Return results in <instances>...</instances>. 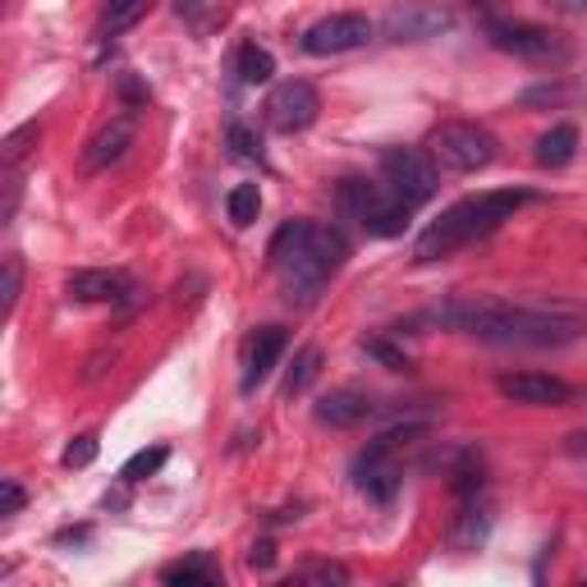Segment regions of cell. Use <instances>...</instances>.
Returning a JSON list of instances; mask_svg holds the SVG:
<instances>
[{"mask_svg": "<svg viewBox=\"0 0 587 587\" xmlns=\"http://www.w3.org/2000/svg\"><path fill=\"white\" fill-rule=\"evenodd\" d=\"M437 322L486 339V345H533V349H551V345H569L583 335V322L560 313V307H514L496 294H454L437 307Z\"/></svg>", "mask_w": 587, "mask_h": 587, "instance_id": "1", "label": "cell"}, {"mask_svg": "<svg viewBox=\"0 0 587 587\" xmlns=\"http://www.w3.org/2000/svg\"><path fill=\"white\" fill-rule=\"evenodd\" d=\"M271 271L281 281L285 303L294 307H313L326 281L339 271V262L349 258V243L335 226L322 221H285L281 234L271 239Z\"/></svg>", "mask_w": 587, "mask_h": 587, "instance_id": "2", "label": "cell"}, {"mask_svg": "<svg viewBox=\"0 0 587 587\" xmlns=\"http://www.w3.org/2000/svg\"><path fill=\"white\" fill-rule=\"evenodd\" d=\"M523 202H533L528 189H491V193H478V198H463V202L446 207L437 221L418 234L413 262H441L454 249H463V243L486 239L491 230H501V221H510Z\"/></svg>", "mask_w": 587, "mask_h": 587, "instance_id": "3", "label": "cell"}, {"mask_svg": "<svg viewBox=\"0 0 587 587\" xmlns=\"http://www.w3.org/2000/svg\"><path fill=\"white\" fill-rule=\"evenodd\" d=\"M418 437H427V427L422 422H405V427H390V431H381L377 441H367V450L354 459V486L363 491L367 501H395V491H399V482H405V469H399V450H405L409 441H418Z\"/></svg>", "mask_w": 587, "mask_h": 587, "instance_id": "4", "label": "cell"}, {"mask_svg": "<svg viewBox=\"0 0 587 587\" xmlns=\"http://www.w3.org/2000/svg\"><path fill=\"white\" fill-rule=\"evenodd\" d=\"M339 198V211L349 216V221H358L373 239H395V234H405L409 230V216L413 207L390 193L386 184H373V179H345L335 189Z\"/></svg>", "mask_w": 587, "mask_h": 587, "instance_id": "5", "label": "cell"}, {"mask_svg": "<svg viewBox=\"0 0 587 587\" xmlns=\"http://www.w3.org/2000/svg\"><path fill=\"white\" fill-rule=\"evenodd\" d=\"M427 151H431L437 166H446L454 175H473V170H486L501 157V143L486 125H473V119H446V125L431 129Z\"/></svg>", "mask_w": 587, "mask_h": 587, "instance_id": "6", "label": "cell"}, {"mask_svg": "<svg viewBox=\"0 0 587 587\" xmlns=\"http://www.w3.org/2000/svg\"><path fill=\"white\" fill-rule=\"evenodd\" d=\"M381 179H386V189L399 193L409 207L431 202L441 189V170L431 161V151H422V147H381Z\"/></svg>", "mask_w": 587, "mask_h": 587, "instance_id": "7", "label": "cell"}, {"mask_svg": "<svg viewBox=\"0 0 587 587\" xmlns=\"http://www.w3.org/2000/svg\"><path fill=\"white\" fill-rule=\"evenodd\" d=\"M454 28V10L446 6V0H395V6L386 10L381 19V33L399 46H418V42H431Z\"/></svg>", "mask_w": 587, "mask_h": 587, "instance_id": "8", "label": "cell"}, {"mask_svg": "<svg viewBox=\"0 0 587 587\" xmlns=\"http://www.w3.org/2000/svg\"><path fill=\"white\" fill-rule=\"evenodd\" d=\"M317 115H322V97H317V87L307 83V78L275 83L266 92V102H262V119H266L275 134H303V129H313Z\"/></svg>", "mask_w": 587, "mask_h": 587, "instance_id": "9", "label": "cell"}, {"mask_svg": "<svg viewBox=\"0 0 587 587\" xmlns=\"http://www.w3.org/2000/svg\"><path fill=\"white\" fill-rule=\"evenodd\" d=\"M486 38H491V46H496V51L518 55V60H533V65H551V60L569 55V42L560 33H551V28H537V23H501V19H491Z\"/></svg>", "mask_w": 587, "mask_h": 587, "instance_id": "10", "label": "cell"}, {"mask_svg": "<svg viewBox=\"0 0 587 587\" xmlns=\"http://www.w3.org/2000/svg\"><path fill=\"white\" fill-rule=\"evenodd\" d=\"M367 38H373V19L345 10V14H326L307 28L303 51L307 55H345V51H358Z\"/></svg>", "mask_w": 587, "mask_h": 587, "instance_id": "11", "label": "cell"}, {"mask_svg": "<svg viewBox=\"0 0 587 587\" xmlns=\"http://www.w3.org/2000/svg\"><path fill=\"white\" fill-rule=\"evenodd\" d=\"M496 390L510 399V405H533V409H555V405H569L574 386L560 377H546V373H510L496 381Z\"/></svg>", "mask_w": 587, "mask_h": 587, "instance_id": "12", "label": "cell"}, {"mask_svg": "<svg viewBox=\"0 0 587 587\" xmlns=\"http://www.w3.org/2000/svg\"><path fill=\"white\" fill-rule=\"evenodd\" d=\"M134 294L129 271H106V266H87L74 271L65 281V298L70 303H125Z\"/></svg>", "mask_w": 587, "mask_h": 587, "instance_id": "13", "label": "cell"}, {"mask_svg": "<svg viewBox=\"0 0 587 587\" xmlns=\"http://www.w3.org/2000/svg\"><path fill=\"white\" fill-rule=\"evenodd\" d=\"M285 349H290L285 326H258L249 335V345H243V390H258L275 373V363H281Z\"/></svg>", "mask_w": 587, "mask_h": 587, "instance_id": "14", "label": "cell"}, {"mask_svg": "<svg viewBox=\"0 0 587 587\" xmlns=\"http://www.w3.org/2000/svg\"><path fill=\"white\" fill-rule=\"evenodd\" d=\"M129 147H134V119H129V115H125V119H111V125L83 147L78 166H83V175L111 170L115 161H125V151H129Z\"/></svg>", "mask_w": 587, "mask_h": 587, "instance_id": "15", "label": "cell"}, {"mask_svg": "<svg viewBox=\"0 0 587 587\" xmlns=\"http://www.w3.org/2000/svg\"><path fill=\"white\" fill-rule=\"evenodd\" d=\"M491 523H496V514H491V501L482 496H463L454 523H450V546L454 551H478L486 537H491Z\"/></svg>", "mask_w": 587, "mask_h": 587, "instance_id": "16", "label": "cell"}, {"mask_svg": "<svg viewBox=\"0 0 587 587\" xmlns=\"http://www.w3.org/2000/svg\"><path fill=\"white\" fill-rule=\"evenodd\" d=\"M367 413H373V399L363 390H331L317 405V422H326V427H358Z\"/></svg>", "mask_w": 587, "mask_h": 587, "instance_id": "17", "label": "cell"}, {"mask_svg": "<svg viewBox=\"0 0 587 587\" xmlns=\"http://www.w3.org/2000/svg\"><path fill=\"white\" fill-rule=\"evenodd\" d=\"M161 583H170V587H221L226 574H221V565H216L207 551H198V555H189V560L166 565L161 569Z\"/></svg>", "mask_w": 587, "mask_h": 587, "instance_id": "18", "label": "cell"}, {"mask_svg": "<svg viewBox=\"0 0 587 587\" xmlns=\"http://www.w3.org/2000/svg\"><path fill=\"white\" fill-rule=\"evenodd\" d=\"M574 151H578V129L574 125H551L542 138H537V166H546V170H560V166H569L574 161Z\"/></svg>", "mask_w": 587, "mask_h": 587, "instance_id": "19", "label": "cell"}, {"mask_svg": "<svg viewBox=\"0 0 587 587\" xmlns=\"http://www.w3.org/2000/svg\"><path fill=\"white\" fill-rule=\"evenodd\" d=\"M147 14V0H106L102 14H97V38H119L125 28H134Z\"/></svg>", "mask_w": 587, "mask_h": 587, "instance_id": "20", "label": "cell"}, {"mask_svg": "<svg viewBox=\"0 0 587 587\" xmlns=\"http://www.w3.org/2000/svg\"><path fill=\"white\" fill-rule=\"evenodd\" d=\"M226 211H230V226L234 230H249L262 211V189L258 184H234L230 198H226Z\"/></svg>", "mask_w": 587, "mask_h": 587, "instance_id": "21", "label": "cell"}, {"mask_svg": "<svg viewBox=\"0 0 587 587\" xmlns=\"http://www.w3.org/2000/svg\"><path fill=\"white\" fill-rule=\"evenodd\" d=\"M271 74H275V55L258 42H243L239 46V78L249 87H258V83H271Z\"/></svg>", "mask_w": 587, "mask_h": 587, "instance_id": "22", "label": "cell"}, {"mask_svg": "<svg viewBox=\"0 0 587 587\" xmlns=\"http://www.w3.org/2000/svg\"><path fill=\"white\" fill-rule=\"evenodd\" d=\"M38 143H42V125L28 119V125H19L14 134H6V143H0V166H19Z\"/></svg>", "mask_w": 587, "mask_h": 587, "instance_id": "23", "label": "cell"}, {"mask_svg": "<svg viewBox=\"0 0 587 587\" xmlns=\"http://www.w3.org/2000/svg\"><path fill=\"white\" fill-rule=\"evenodd\" d=\"M317 373H322V349H317V345L298 349V358H294V367H290V377H285V395H290V399L303 395L307 386L317 381Z\"/></svg>", "mask_w": 587, "mask_h": 587, "instance_id": "24", "label": "cell"}, {"mask_svg": "<svg viewBox=\"0 0 587 587\" xmlns=\"http://www.w3.org/2000/svg\"><path fill=\"white\" fill-rule=\"evenodd\" d=\"M166 459H170V450H166V446L138 450L134 459H125V469H119V482H147L151 473H161V469H166Z\"/></svg>", "mask_w": 587, "mask_h": 587, "instance_id": "25", "label": "cell"}, {"mask_svg": "<svg viewBox=\"0 0 587 587\" xmlns=\"http://www.w3.org/2000/svg\"><path fill=\"white\" fill-rule=\"evenodd\" d=\"M19 294H23V258L6 253V262H0V307H6V317H14Z\"/></svg>", "mask_w": 587, "mask_h": 587, "instance_id": "26", "label": "cell"}, {"mask_svg": "<svg viewBox=\"0 0 587 587\" xmlns=\"http://www.w3.org/2000/svg\"><path fill=\"white\" fill-rule=\"evenodd\" d=\"M0 189H6V198H0V226H10L19 202H23V170L19 166H0Z\"/></svg>", "mask_w": 587, "mask_h": 587, "instance_id": "27", "label": "cell"}, {"mask_svg": "<svg viewBox=\"0 0 587 587\" xmlns=\"http://www.w3.org/2000/svg\"><path fill=\"white\" fill-rule=\"evenodd\" d=\"M226 143H230V151H234L239 161H262V138L249 125H239V119L226 129Z\"/></svg>", "mask_w": 587, "mask_h": 587, "instance_id": "28", "label": "cell"}, {"mask_svg": "<svg viewBox=\"0 0 587 587\" xmlns=\"http://www.w3.org/2000/svg\"><path fill=\"white\" fill-rule=\"evenodd\" d=\"M97 450H102V441L92 437V431H83V437H74L65 446V454H60V459H65V469H87V463L97 459Z\"/></svg>", "mask_w": 587, "mask_h": 587, "instance_id": "29", "label": "cell"}, {"mask_svg": "<svg viewBox=\"0 0 587 587\" xmlns=\"http://www.w3.org/2000/svg\"><path fill=\"white\" fill-rule=\"evenodd\" d=\"M363 349H367V354H373V358H377L381 367H390V373H405V367H409L405 349H395V345H390V339H381V335H377V339H363Z\"/></svg>", "mask_w": 587, "mask_h": 587, "instance_id": "30", "label": "cell"}, {"mask_svg": "<svg viewBox=\"0 0 587 587\" xmlns=\"http://www.w3.org/2000/svg\"><path fill=\"white\" fill-rule=\"evenodd\" d=\"M298 583H335V587H345L349 583V569L345 565H307L294 574Z\"/></svg>", "mask_w": 587, "mask_h": 587, "instance_id": "31", "label": "cell"}, {"mask_svg": "<svg viewBox=\"0 0 587 587\" xmlns=\"http://www.w3.org/2000/svg\"><path fill=\"white\" fill-rule=\"evenodd\" d=\"M23 505H28L23 486H19L14 478H6V482H0V518H14V514H19Z\"/></svg>", "mask_w": 587, "mask_h": 587, "instance_id": "32", "label": "cell"}, {"mask_svg": "<svg viewBox=\"0 0 587 587\" xmlns=\"http://www.w3.org/2000/svg\"><path fill=\"white\" fill-rule=\"evenodd\" d=\"M119 102H125L129 111H134V106H147V87H143L134 74H125V78H119Z\"/></svg>", "mask_w": 587, "mask_h": 587, "instance_id": "33", "label": "cell"}, {"mask_svg": "<svg viewBox=\"0 0 587 587\" xmlns=\"http://www.w3.org/2000/svg\"><path fill=\"white\" fill-rule=\"evenodd\" d=\"M249 565H253V569H271V565H275V546H271V542H253Z\"/></svg>", "mask_w": 587, "mask_h": 587, "instance_id": "34", "label": "cell"}, {"mask_svg": "<svg viewBox=\"0 0 587 587\" xmlns=\"http://www.w3.org/2000/svg\"><path fill=\"white\" fill-rule=\"evenodd\" d=\"M555 10H565V14H583L587 10V0H551Z\"/></svg>", "mask_w": 587, "mask_h": 587, "instance_id": "35", "label": "cell"}, {"mask_svg": "<svg viewBox=\"0 0 587 587\" xmlns=\"http://www.w3.org/2000/svg\"><path fill=\"white\" fill-rule=\"evenodd\" d=\"M202 6H207V0H175L179 14H193V10H202Z\"/></svg>", "mask_w": 587, "mask_h": 587, "instance_id": "36", "label": "cell"}]
</instances>
